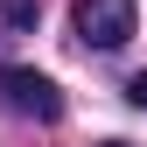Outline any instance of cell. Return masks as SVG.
Listing matches in <instances>:
<instances>
[{"label":"cell","instance_id":"4","mask_svg":"<svg viewBox=\"0 0 147 147\" xmlns=\"http://www.w3.org/2000/svg\"><path fill=\"white\" fill-rule=\"evenodd\" d=\"M126 98H133V105H140V112H147V70H140V77H133V84H126Z\"/></svg>","mask_w":147,"mask_h":147},{"label":"cell","instance_id":"1","mask_svg":"<svg viewBox=\"0 0 147 147\" xmlns=\"http://www.w3.org/2000/svg\"><path fill=\"white\" fill-rule=\"evenodd\" d=\"M70 21H77L84 49H119L126 35H133V0H77Z\"/></svg>","mask_w":147,"mask_h":147},{"label":"cell","instance_id":"3","mask_svg":"<svg viewBox=\"0 0 147 147\" xmlns=\"http://www.w3.org/2000/svg\"><path fill=\"white\" fill-rule=\"evenodd\" d=\"M35 21V0H7V28H28Z\"/></svg>","mask_w":147,"mask_h":147},{"label":"cell","instance_id":"2","mask_svg":"<svg viewBox=\"0 0 147 147\" xmlns=\"http://www.w3.org/2000/svg\"><path fill=\"white\" fill-rule=\"evenodd\" d=\"M0 105H14V112H28V119H56L63 91L49 84L42 70H0Z\"/></svg>","mask_w":147,"mask_h":147},{"label":"cell","instance_id":"5","mask_svg":"<svg viewBox=\"0 0 147 147\" xmlns=\"http://www.w3.org/2000/svg\"><path fill=\"white\" fill-rule=\"evenodd\" d=\"M105 147H126V140H105Z\"/></svg>","mask_w":147,"mask_h":147}]
</instances>
